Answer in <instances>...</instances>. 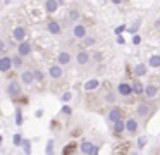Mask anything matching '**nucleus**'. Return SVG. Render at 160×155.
Segmentation results:
<instances>
[{"mask_svg": "<svg viewBox=\"0 0 160 155\" xmlns=\"http://www.w3.org/2000/svg\"><path fill=\"white\" fill-rule=\"evenodd\" d=\"M153 114V105L150 102H139L138 105H136V116L139 117V119L146 121L150 119Z\"/></svg>", "mask_w": 160, "mask_h": 155, "instance_id": "f257e3e1", "label": "nucleus"}, {"mask_svg": "<svg viewBox=\"0 0 160 155\" xmlns=\"http://www.w3.org/2000/svg\"><path fill=\"white\" fill-rule=\"evenodd\" d=\"M16 54L19 55V57H22V59H26V57H29V55L33 54V43L31 41H22V43H18V48H16Z\"/></svg>", "mask_w": 160, "mask_h": 155, "instance_id": "f03ea898", "label": "nucleus"}, {"mask_svg": "<svg viewBox=\"0 0 160 155\" xmlns=\"http://www.w3.org/2000/svg\"><path fill=\"white\" fill-rule=\"evenodd\" d=\"M7 95H11L12 98H19L22 95V86H21V81H9L7 85Z\"/></svg>", "mask_w": 160, "mask_h": 155, "instance_id": "7ed1b4c3", "label": "nucleus"}, {"mask_svg": "<svg viewBox=\"0 0 160 155\" xmlns=\"http://www.w3.org/2000/svg\"><path fill=\"white\" fill-rule=\"evenodd\" d=\"M138 131H139V121L136 117H128L126 119V134L134 136V134H138Z\"/></svg>", "mask_w": 160, "mask_h": 155, "instance_id": "20e7f679", "label": "nucleus"}, {"mask_svg": "<svg viewBox=\"0 0 160 155\" xmlns=\"http://www.w3.org/2000/svg\"><path fill=\"white\" fill-rule=\"evenodd\" d=\"M71 33H72V38H76V40H81V41H83L84 38L88 36V29H86V26H84L83 23L74 24L72 29H71Z\"/></svg>", "mask_w": 160, "mask_h": 155, "instance_id": "39448f33", "label": "nucleus"}, {"mask_svg": "<svg viewBox=\"0 0 160 155\" xmlns=\"http://www.w3.org/2000/svg\"><path fill=\"white\" fill-rule=\"evenodd\" d=\"M117 96H122V98H129L132 96V86L131 83L128 81H121L117 85Z\"/></svg>", "mask_w": 160, "mask_h": 155, "instance_id": "423d86ee", "label": "nucleus"}, {"mask_svg": "<svg viewBox=\"0 0 160 155\" xmlns=\"http://www.w3.org/2000/svg\"><path fill=\"white\" fill-rule=\"evenodd\" d=\"M79 150H81V153H84V155H98V147L95 143H91V141H88V140L81 141Z\"/></svg>", "mask_w": 160, "mask_h": 155, "instance_id": "0eeeda50", "label": "nucleus"}, {"mask_svg": "<svg viewBox=\"0 0 160 155\" xmlns=\"http://www.w3.org/2000/svg\"><path fill=\"white\" fill-rule=\"evenodd\" d=\"M26 36H28V31H26L24 26H14V29H12V38H14V41L22 43V41H26Z\"/></svg>", "mask_w": 160, "mask_h": 155, "instance_id": "6e6552de", "label": "nucleus"}, {"mask_svg": "<svg viewBox=\"0 0 160 155\" xmlns=\"http://www.w3.org/2000/svg\"><path fill=\"white\" fill-rule=\"evenodd\" d=\"M119 119H122L121 109H119L117 105L110 107V109H108V112H107V121H108V124H115Z\"/></svg>", "mask_w": 160, "mask_h": 155, "instance_id": "1a4fd4ad", "label": "nucleus"}, {"mask_svg": "<svg viewBox=\"0 0 160 155\" xmlns=\"http://www.w3.org/2000/svg\"><path fill=\"white\" fill-rule=\"evenodd\" d=\"M71 62H72V54L67 50H60L59 54H57V64L60 65V67H64V65H69Z\"/></svg>", "mask_w": 160, "mask_h": 155, "instance_id": "9d476101", "label": "nucleus"}, {"mask_svg": "<svg viewBox=\"0 0 160 155\" xmlns=\"http://www.w3.org/2000/svg\"><path fill=\"white\" fill-rule=\"evenodd\" d=\"M19 79H21V85H33L35 83V74H33V69H24V71H21V76H19Z\"/></svg>", "mask_w": 160, "mask_h": 155, "instance_id": "9b49d317", "label": "nucleus"}, {"mask_svg": "<svg viewBox=\"0 0 160 155\" xmlns=\"http://www.w3.org/2000/svg\"><path fill=\"white\" fill-rule=\"evenodd\" d=\"M158 91H160L158 85H153V83H150V85L145 86V98H146V100L157 98V96H158Z\"/></svg>", "mask_w": 160, "mask_h": 155, "instance_id": "f8f14e48", "label": "nucleus"}, {"mask_svg": "<svg viewBox=\"0 0 160 155\" xmlns=\"http://www.w3.org/2000/svg\"><path fill=\"white\" fill-rule=\"evenodd\" d=\"M90 60H91V54L88 50L76 52V64L78 65H86V64H90Z\"/></svg>", "mask_w": 160, "mask_h": 155, "instance_id": "ddd939ff", "label": "nucleus"}, {"mask_svg": "<svg viewBox=\"0 0 160 155\" xmlns=\"http://www.w3.org/2000/svg\"><path fill=\"white\" fill-rule=\"evenodd\" d=\"M48 76L52 79H55V81L57 79H62L64 78V67H60L59 64H52L48 67Z\"/></svg>", "mask_w": 160, "mask_h": 155, "instance_id": "4468645a", "label": "nucleus"}, {"mask_svg": "<svg viewBox=\"0 0 160 155\" xmlns=\"http://www.w3.org/2000/svg\"><path fill=\"white\" fill-rule=\"evenodd\" d=\"M11 69H12V57L2 55V57H0V72H2V74H7Z\"/></svg>", "mask_w": 160, "mask_h": 155, "instance_id": "2eb2a0df", "label": "nucleus"}, {"mask_svg": "<svg viewBox=\"0 0 160 155\" xmlns=\"http://www.w3.org/2000/svg\"><path fill=\"white\" fill-rule=\"evenodd\" d=\"M148 64H145V62H139V64H136L134 67H132V72H134L136 78H145L146 74H148Z\"/></svg>", "mask_w": 160, "mask_h": 155, "instance_id": "dca6fc26", "label": "nucleus"}, {"mask_svg": "<svg viewBox=\"0 0 160 155\" xmlns=\"http://www.w3.org/2000/svg\"><path fill=\"white\" fill-rule=\"evenodd\" d=\"M47 31H48L50 34H60L62 33V24L59 23V21L52 19L47 23Z\"/></svg>", "mask_w": 160, "mask_h": 155, "instance_id": "f3484780", "label": "nucleus"}, {"mask_svg": "<svg viewBox=\"0 0 160 155\" xmlns=\"http://www.w3.org/2000/svg\"><path fill=\"white\" fill-rule=\"evenodd\" d=\"M112 133L114 136H121L126 133V119H119L115 124H112Z\"/></svg>", "mask_w": 160, "mask_h": 155, "instance_id": "a211bd4d", "label": "nucleus"}, {"mask_svg": "<svg viewBox=\"0 0 160 155\" xmlns=\"http://www.w3.org/2000/svg\"><path fill=\"white\" fill-rule=\"evenodd\" d=\"M79 19H81V12L78 9H69V10H67V21L72 23V26L79 23Z\"/></svg>", "mask_w": 160, "mask_h": 155, "instance_id": "6ab92c4d", "label": "nucleus"}, {"mask_svg": "<svg viewBox=\"0 0 160 155\" xmlns=\"http://www.w3.org/2000/svg\"><path fill=\"white\" fill-rule=\"evenodd\" d=\"M59 7H60V2H57V0H47L45 2V12L53 14V12H57Z\"/></svg>", "mask_w": 160, "mask_h": 155, "instance_id": "aec40b11", "label": "nucleus"}, {"mask_svg": "<svg viewBox=\"0 0 160 155\" xmlns=\"http://www.w3.org/2000/svg\"><path fill=\"white\" fill-rule=\"evenodd\" d=\"M98 86H100V81H98L97 78H91L83 85V88H84V91H93V90L98 88Z\"/></svg>", "mask_w": 160, "mask_h": 155, "instance_id": "412c9836", "label": "nucleus"}, {"mask_svg": "<svg viewBox=\"0 0 160 155\" xmlns=\"http://www.w3.org/2000/svg\"><path fill=\"white\" fill-rule=\"evenodd\" d=\"M131 86H132V95H138V96L145 95V86H143L141 81H132Z\"/></svg>", "mask_w": 160, "mask_h": 155, "instance_id": "4be33fe9", "label": "nucleus"}, {"mask_svg": "<svg viewBox=\"0 0 160 155\" xmlns=\"http://www.w3.org/2000/svg\"><path fill=\"white\" fill-rule=\"evenodd\" d=\"M103 102L114 107L115 103H117V93H114V91H107V93L103 95Z\"/></svg>", "mask_w": 160, "mask_h": 155, "instance_id": "5701e85b", "label": "nucleus"}, {"mask_svg": "<svg viewBox=\"0 0 160 155\" xmlns=\"http://www.w3.org/2000/svg\"><path fill=\"white\" fill-rule=\"evenodd\" d=\"M148 67H153V69L160 67V54H153L152 57L148 59Z\"/></svg>", "mask_w": 160, "mask_h": 155, "instance_id": "b1692460", "label": "nucleus"}, {"mask_svg": "<svg viewBox=\"0 0 160 155\" xmlns=\"http://www.w3.org/2000/svg\"><path fill=\"white\" fill-rule=\"evenodd\" d=\"M22 65H24V59L19 57L18 54L12 55V69H21Z\"/></svg>", "mask_w": 160, "mask_h": 155, "instance_id": "393cba45", "label": "nucleus"}, {"mask_svg": "<svg viewBox=\"0 0 160 155\" xmlns=\"http://www.w3.org/2000/svg\"><path fill=\"white\" fill-rule=\"evenodd\" d=\"M97 41H98L97 36H91V34H88V36L83 40V45H84L86 48H90V47H95V45H97Z\"/></svg>", "mask_w": 160, "mask_h": 155, "instance_id": "a878e982", "label": "nucleus"}, {"mask_svg": "<svg viewBox=\"0 0 160 155\" xmlns=\"http://www.w3.org/2000/svg\"><path fill=\"white\" fill-rule=\"evenodd\" d=\"M45 155H55V141H53V140H48V141H47Z\"/></svg>", "mask_w": 160, "mask_h": 155, "instance_id": "bb28decb", "label": "nucleus"}, {"mask_svg": "<svg viewBox=\"0 0 160 155\" xmlns=\"http://www.w3.org/2000/svg\"><path fill=\"white\" fill-rule=\"evenodd\" d=\"M14 117H16V124H18V126H21V124L24 122V119H22V110H21V107H16V109H14Z\"/></svg>", "mask_w": 160, "mask_h": 155, "instance_id": "cd10ccee", "label": "nucleus"}, {"mask_svg": "<svg viewBox=\"0 0 160 155\" xmlns=\"http://www.w3.org/2000/svg\"><path fill=\"white\" fill-rule=\"evenodd\" d=\"M21 148H22V152H24L26 155H31V148H33V143H31V140H26V138H24V141H22Z\"/></svg>", "mask_w": 160, "mask_h": 155, "instance_id": "c85d7f7f", "label": "nucleus"}, {"mask_svg": "<svg viewBox=\"0 0 160 155\" xmlns=\"http://www.w3.org/2000/svg\"><path fill=\"white\" fill-rule=\"evenodd\" d=\"M146 143H148V138H146L145 134L138 136V143H136V145H138V152H139V150H143V148L146 147Z\"/></svg>", "mask_w": 160, "mask_h": 155, "instance_id": "c756f323", "label": "nucleus"}, {"mask_svg": "<svg viewBox=\"0 0 160 155\" xmlns=\"http://www.w3.org/2000/svg\"><path fill=\"white\" fill-rule=\"evenodd\" d=\"M22 141H24V138H22L21 133H16L14 136H12V143H14V147H21Z\"/></svg>", "mask_w": 160, "mask_h": 155, "instance_id": "7c9ffc66", "label": "nucleus"}, {"mask_svg": "<svg viewBox=\"0 0 160 155\" xmlns=\"http://www.w3.org/2000/svg\"><path fill=\"white\" fill-rule=\"evenodd\" d=\"M33 74H35V81H43L45 79V72L42 69H33Z\"/></svg>", "mask_w": 160, "mask_h": 155, "instance_id": "2f4dec72", "label": "nucleus"}, {"mask_svg": "<svg viewBox=\"0 0 160 155\" xmlns=\"http://www.w3.org/2000/svg\"><path fill=\"white\" fill-rule=\"evenodd\" d=\"M138 29H139V21H138V23H134V24H131V26L128 28V31L132 34V36H134V34L138 33Z\"/></svg>", "mask_w": 160, "mask_h": 155, "instance_id": "473e14b6", "label": "nucleus"}, {"mask_svg": "<svg viewBox=\"0 0 160 155\" xmlns=\"http://www.w3.org/2000/svg\"><path fill=\"white\" fill-rule=\"evenodd\" d=\"M60 98H62V102H66V103L71 102V98H72V91H64Z\"/></svg>", "mask_w": 160, "mask_h": 155, "instance_id": "72a5a7b5", "label": "nucleus"}, {"mask_svg": "<svg viewBox=\"0 0 160 155\" xmlns=\"http://www.w3.org/2000/svg\"><path fill=\"white\" fill-rule=\"evenodd\" d=\"M62 114L64 116H71V114H72V109H71V105H62Z\"/></svg>", "mask_w": 160, "mask_h": 155, "instance_id": "f704fd0d", "label": "nucleus"}, {"mask_svg": "<svg viewBox=\"0 0 160 155\" xmlns=\"http://www.w3.org/2000/svg\"><path fill=\"white\" fill-rule=\"evenodd\" d=\"M91 59H93V60H97V62H102V60H103V55H102L100 52H95V54L91 55Z\"/></svg>", "mask_w": 160, "mask_h": 155, "instance_id": "c9c22d12", "label": "nucleus"}, {"mask_svg": "<svg viewBox=\"0 0 160 155\" xmlns=\"http://www.w3.org/2000/svg\"><path fill=\"white\" fill-rule=\"evenodd\" d=\"M124 29H128V28H126V26H124V24H122V26H119V28H115V29H114V33H115V34H117V36H121V33H122V31H124Z\"/></svg>", "mask_w": 160, "mask_h": 155, "instance_id": "e433bc0d", "label": "nucleus"}, {"mask_svg": "<svg viewBox=\"0 0 160 155\" xmlns=\"http://www.w3.org/2000/svg\"><path fill=\"white\" fill-rule=\"evenodd\" d=\"M141 43V36H139V34H134V36H132V45H139Z\"/></svg>", "mask_w": 160, "mask_h": 155, "instance_id": "4c0bfd02", "label": "nucleus"}, {"mask_svg": "<svg viewBox=\"0 0 160 155\" xmlns=\"http://www.w3.org/2000/svg\"><path fill=\"white\" fill-rule=\"evenodd\" d=\"M5 48H7V43L0 38V54H2V52H5Z\"/></svg>", "mask_w": 160, "mask_h": 155, "instance_id": "58836bf2", "label": "nucleus"}, {"mask_svg": "<svg viewBox=\"0 0 160 155\" xmlns=\"http://www.w3.org/2000/svg\"><path fill=\"white\" fill-rule=\"evenodd\" d=\"M35 117H43V109H38L35 112Z\"/></svg>", "mask_w": 160, "mask_h": 155, "instance_id": "ea45409f", "label": "nucleus"}, {"mask_svg": "<svg viewBox=\"0 0 160 155\" xmlns=\"http://www.w3.org/2000/svg\"><path fill=\"white\" fill-rule=\"evenodd\" d=\"M117 43L119 45H124V36H117Z\"/></svg>", "mask_w": 160, "mask_h": 155, "instance_id": "a19ab883", "label": "nucleus"}, {"mask_svg": "<svg viewBox=\"0 0 160 155\" xmlns=\"http://www.w3.org/2000/svg\"><path fill=\"white\" fill-rule=\"evenodd\" d=\"M129 155H139V152L138 150H131V152H129Z\"/></svg>", "mask_w": 160, "mask_h": 155, "instance_id": "79ce46f5", "label": "nucleus"}, {"mask_svg": "<svg viewBox=\"0 0 160 155\" xmlns=\"http://www.w3.org/2000/svg\"><path fill=\"white\" fill-rule=\"evenodd\" d=\"M2 143H4V138H2V134H0V147H2Z\"/></svg>", "mask_w": 160, "mask_h": 155, "instance_id": "37998d69", "label": "nucleus"}]
</instances>
